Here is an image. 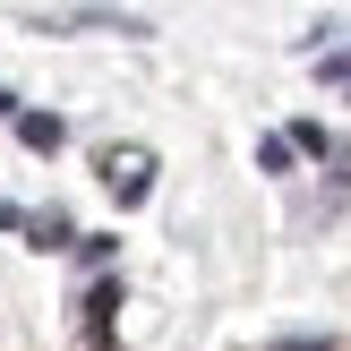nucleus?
<instances>
[{"label":"nucleus","instance_id":"nucleus-2","mask_svg":"<svg viewBox=\"0 0 351 351\" xmlns=\"http://www.w3.org/2000/svg\"><path fill=\"white\" fill-rule=\"evenodd\" d=\"M112 308H120V283H95V291H86V351L112 343Z\"/></svg>","mask_w":351,"mask_h":351},{"label":"nucleus","instance_id":"nucleus-1","mask_svg":"<svg viewBox=\"0 0 351 351\" xmlns=\"http://www.w3.org/2000/svg\"><path fill=\"white\" fill-rule=\"evenodd\" d=\"M103 189H112L120 206H146V189H154V154H146V146H103Z\"/></svg>","mask_w":351,"mask_h":351},{"label":"nucleus","instance_id":"nucleus-6","mask_svg":"<svg viewBox=\"0 0 351 351\" xmlns=\"http://www.w3.org/2000/svg\"><path fill=\"white\" fill-rule=\"evenodd\" d=\"M317 77H326V86H343V95H351V51H326V60H317Z\"/></svg>","mask_w":351,"mask_h":351},{"label":"nucleus","instance_id":"nucleus-5","mask_svg":"<svg viewBox=\"0 0 351 351\" xmlns=\"http://www.w3.org/2000/svg\"><path fill=\"white\" fill-rule=\"evenodd\" d=\"M283 146H291V154H335V137H326V129H317V120H300V129H291V137H283Z\"/></svg>","mask_w":351,"mask_h":351},{"label":"nucleus","instance_id":"nucleus-7","mask_svg":"<svg viewBox=\"0 0 351 351\" xmlns=\"http://www.w3.org/2000/svg\"><path fill=\"white\" fill-rule=\"evenodd\" d=\"M0 120H9V86H0Z\"/></svg>","mask_w":351,"mask_h":351},{"label":"nucleus","instance_id":"nucleus-4","mask_svg":"<svg viewBox=\"0 0 351 351\" xmlns=\"http://www.w3.org/2000/svg\"><path fill=\"white\" fill-rule=\"evenodd\" d=\"M17 137H26L34 154H51V146H60V120H51V112H26V120H17Z\"/></svg>","mask_w":351,"mask_h":351},{"label":"nucleus","instance_id":"nucleus-3","mask_svg":"<svg viewBox=\"0 0 351 351\" xmlns=\"http://www.w3.org/2000/svg\"><path fill=\"white\" fill-rule=\"evenodd\" d=\"M17 232H26L34 249H69V240H77V232H69V215H26Z\"/></svg>","mask_w":351,"mask_h":351}]
</instances>
